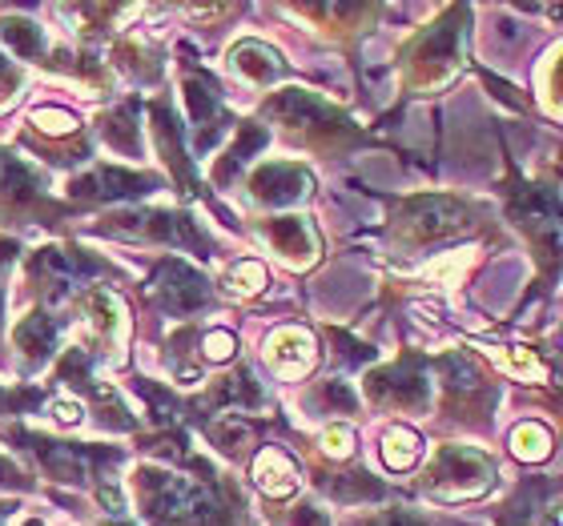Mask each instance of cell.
Segmentation results:
<instances>
[{"instance_id": "cell-1", "label": "cell", "mask_w": 563, "mask_h": 526, "mask_svg": "<svg viewBox=\"0 0 563 526\" xmlns=\"http://www.w3.org/2000/svg\"><path fill=\"white\" fill-rule=\"evenodd\" d=\"M141 503L150 511L153 523L162 526H218L222 506L213 499L210 486L194 479L169 474V470H141L137 474Z\"/></svg>"}, {"instance_id": "cell-2", "label": "cell", "mask_w": 563, "mask_h": 526, "mask_svg": "<svg viewBox=\"0 0 563 526\" xmlns=\"http://www.w3.org/2000/svg\"><path fill=\"white\" fill-rule=\"evenodd\" d=\"M495 479L492 458L479 455V450H467V446H451L434 458L431 467V491L443 494V499H467V494L487 491Z\"/></svg>"}, {"instance_id": "cell-3", "label": "cell", "mask_w": 563, "mask_h": 526, "mask_svg": "<svg viewBox=\"0 0 563 526\" xmlns=\"http://www.w3.org/2000/svg\"><path fill=\"white\" fill-rule=\"evenodd\" d=\"M511 213H516L523 230H528L540 246H563V201L555 198L552 189H523L516 201H511Z\"/></svg>"}, {"instance_id": "cell-4", "label": "cell", "mask_w": 563, "mask_h": 526, "mask_svg": "<svg viewBox=\"0 0 563 526\" xmlns=\"http://www.w3.org/2000/svg\"><path fill=\"white\" fill-rule=\"evenodd\" d=\"M463 222H467V213L451 198H422L415 205H407V213H402V234L411 237V242H431V237L463 230Z\"/></svg>"}, {"instance_id": "cell-5", "label": "cell", "mask_w": 563, "mask_h": 526, "mask_svg": "<svg viewBox=\"0 0 563 526\" xmlns=\"http://www.w3.org/2000/svg\"><path fill=\"white\" fill-rule=\"evenodd\" d=\"M366 390H371L378 402H390V406H402V410H419V406H427V398H431V387H427V374L419 370V362L390 366V370L371 378Z\"/></svg>"}, {"instance_id": "cell-6", "label": "cell", "mask_w": 563, "mask_h": 526, "mask_svg": "<svg viewBox=\"0 0 563 526\" xmlns=\"http://www.w3.org/2000/svg\"><path fill=\"white\" fill-rule=\"evenodd\" d=\"M73 198L81 201H118V198H141L153 189V177L130 174V169H118V165H106V169H93L73 181Z\"/></svg>"}, {"instance_id": "cell-7", "label": "cell", "mask_w": 563, "mask_h": 526, "mask_svg": "<svg viewBox=\"0 0 563 526\" xmlns=\"http://www.w3.org/2000/svg\"><path fill=\"white\" fill-rule=\"evenodd\" d=\"M254 198L266 201V205H294V201H302L310 193V174H306L302 165H290V161H274V165H262L254 181Z\"/></svg>"}, {"instance_id": "cell-8", "label": "cell", "mask_w": 563, "mask_h": 526, "mask_svg": "<svg viewBox=\"0 0 563 526\" xmlns=\"http://www.w3.org/2000/svg\"><path fill=\"white\" fill-rule=\"evenodd\" d=\"M153 286H157V298H162L169 310H177V314H189V310L206 305V298H210L206 278L194 273L189 266H181V261H165Z\"/></svg>"}, {"instance_id": "cell-9", "label": "cell", "mask_w": 563, "mask_h": 526, "mask_svg": "<svg viewBox=\"0 0 563 526\" xmlns=\"http://www.w3.org/2000/svg\"><path fill=\"white\" fill-rule=\"evenodd\" d=\"M33 269H36V278L45 281L48 290H73V286H81V281L93 273V261L81 258L77 249L48 246L33 258Z\"/></svg>"}, {"instance_id": "cell-10", "label": "cell", "mask_w": 563, "mask_h": 526, "mask_svg": "<svg viewBox=\"0 0 563 526\" xmlns=\"http://www.w3.org/2000/svg\"><path fill=\"white\" fill-rule=\"evenodd\" d=\"M24 443H33V455L45 462V470L53 479L60 482H85L89 479V467H93V458L77 450V446H65V443H48V438H33V434H24Z\"/></svg>"}, {"instance_id": "cell-11", "label": "cell", "mask_w": 563, "mask_h": 526, "mask_svg": "<svg viewBox=\"0 0 563 526\" xmlns=\"http://www.w3.org/2000/svg\"><path fill=\"white\" fill-rule=\"evenodd\" d=\"M12 346L21 350V358L29 366H45L53 358V350H57V322L36 310L12 329Z\"/></svg>"}, {"instance_id": "cell-12", "label": "cell", "mask_w": 563, "mask_h": 526, "mask_svg": "<svg viewBox=\"0 0 563 526\" xmlns=\"http://www.w3.org/2000/svg\"><path fill=\"white\" fill-rule=\"evenodd\" d=\"M266 358H271V366L278 374H290V378L302 374V370H310V362H314V338L298 326H286L271 338Z\"/></svg>"}, {"instance_id": "cell-13", "label": "cell", "mask_w": 563, "mask_h": 526, "mask_svg": "<svg viewBox=\"0 0 563 526\" xmlns=\"http://www.w3.org/2000/svg\"><path fill=\"white\" fill-rule=\"evenodd\" d=\"M271 117H278L282 125H322V121L334 117V109L322 101V97L306 93V89H282L271 101Z\"/></svg>"}, {"instance_id": "cell-14", "label": "cell", "mask_w": 563, "mask_h": 526, "mask_svg": "<svg viewBox=\"0 0 563 526\" xmlns=\"http://www.w3.org/2000/svg\"><path fill=\"white\" fill-rule=\"evenodd\" d=\"M459 60V29L455 21L439 24L427 41H422L419 48H415V65H419V72L431 81V77H443L446 69H455Z\"/></svg>"}, {"instance_id": "cell-15", "label": "cell", "mask_w": 563, "mask_h": 526, "mask_svg": "<svg viewBox=\"0 0 563 526\" xmlns=\"http://www.w3.org/2000/svg\"><path fill=\"white\" fill-rule=\"evenodd\" d=\"M266 237H271V246L278 249L286 261H314V254H318V237L302 217H274V222L266 225Z\"/></svg>"}, {"instance_id": "cell-16", "label": "cell", "mask_w": 563, "mask_h": 526, "mask_svg": "<svg viewBox=\"0 0 563 526\" xmlns=\"http://www.w3.org/2000/svg\"><path fill=\"white\" fill-rule=\"evenodd\" d=\"M254 479H258V486L266 494H274V499H286V494H294V486H298V467H294L282 450L266 446V450L258 455V462H254Z\"/></svg>"}, {"instance_id": "cell-17", "label": "cell", "mask_w": 563, "mask_h": 526, "mask_svg": "<svg viewBox=\"0 0 563 526\" xmlns=\"http://www.w3.org/2000/svg\"><path fill=\"white\" fill-rule=\"evenodd\" d=\"M230 65H234V69L254 85L274 81V77L282 72L278 53H274V48H266L262 41H242V45L230 53Z\"/></svg>"}, {"instance_id": "cell-18", "label": "cell", "mask_w": 563, "mask_h": 526, "mask_svg": "<svg viewBox=\"0 0 563 526\" xmlns=\"http://www.w3.org/2000/svg\"><path fill=\"white\" fill-rule=\"evenodd\" d=\"M85 314H89V326H93L97 338L106 342V346H118L121 329H125V310H121V302L113 293L97 290L89 298V305H85Z\"/></svg>"}, {"instance_id": "cell-19", "label": "cell", "mask_w": 563, "mask_h": 526, "mask_svg": "<svg viewBox=\"0 0 563 526\" xmlns=\"http://www.w3.org/2000/svg\"><path fill=\"white\" fill-rule=\"evenodd\" d=\"M0 41H4L9 53H16V57H41V53H45L41 24L24 21V16H4V21H0Z\"/></svg>"}, {"instance_id": "cell-20", "label": "cell", "mask_w": 563, "mask_h": 526, "mask_svg": "<svg viewBox=\"0 0 563 526\" xmlns=\"http://www.w3.org/2000/svg\"><path fill=\"white\" fill-rule=\"evenodd\" d=\"M383 458H387L390 470H407L415 467V458H419V434L415 430H390L387 443H383Z\"/></svg>"}, {"instance_id": "cell-21", "label": "cell", "mask_w": 563, "mask_h": 526, "mask_svg": "<svg viewBox=\"0 0 563 526\" xmlns=\"http://www.w3.org/2000/svg\"><path fill=\"white\" fill-rule=\"evenodd\" d=\"M101 133H106L109 145H118V149L133 153L137 149V125H133V113L130 109H118V113H109L101 121Z\"/></svg>"}, {"instance_id": "cell-22", "label": "cell", "mask_w": 563, "mask_h": 526, "mask_svg": "<svg viewBox=\"0 0 563 526\" xmlns=\"http://www.w3.org/2000/svg\"><path fill=\"white\" fill-rule=\"evenodd\" d=\"M511 446H516V455H523V458H543V455H548V446H552V438H548V430H543V426H536V422H523V426L511 434Z\"/></svg>"}, {"instance_id": "cell-23", "label": "cell", "mask_w": 563, "mask_h": 526, "mask_svg": "<svg viewBox=\"0 0 563 526\" xmlns=\"http://www.w3.org/2000/svg\"><path fill=\"white\" fill-rule=\"evenodd\" d=\"M262 286H266V269L258 261H242L230 269V290L234 293H258Z\"/></svg>"}, {"instance_id": "cell-24", "label": "cell", "mask_w": 563, "mask_h": 526, "mask_svg": "<svg viewBox=\"0 0 563 526\" xmlns=\"http://www.w3.org/2000/svg\"><path fill=\"white\" fill-rule=\"evenodd\" d=\"M33 125L41 133H53V137H57V133H73V130H77V117H73V113H65V109H36Z\"/></svg>"}, {"instance_id": "cell-25", "label": "cell", "mask_w": 563, "mask_h": 526, "mask_svg": "<svg viewBox=\"0 0 563 526\" xmlns=\"http://www.w3.org/2000/svg\"><path fill=\"white\" fill-rule=\"evenodd\" d=\"M16 89H21V69L0 53V101H12Z\"/></svg>"}, {"instance_id": "cell-26", "label": "cell", "mask_w": 563, "mask_h": 526, "mask_svg": "<svg viewBox=\"0 0 563 526\" xmlns=\"http://www.w3.org/2000/svg\"><path fill=\"white\" fill-rule=\"evenodd\" d=\"M230 354H234V334H225V329L206 334V358L222 362V358H230Z\"/></svg>"}, {"instance_id": "cell-27", "label": "cell", "mask_w": 563, "mask_h": 526, "mask_svg": "<svg viewBox=\"0 0 563 526\" xmlns=\"http://www.w3.org/2000/svg\"><path fill=\"white\" fill-rule=\"evenodd\" d=\"M327 450L330 455H351V443H354V434L346 430V426H334V430H327Z\"/></svg>"}, {"instance_id": "cell-28", "label": "cell", "mask_w": 563, "mask_h": 526, "mask_svg": "<svg viewBox=\"0 0 563 526\" xmlns=\"http://www.w3.org/2000/svg\"><path fill=\"white\" fill-rule=\"evenodd\" d=\"M371 526H427V523L415 518V515H407V511H387V515H378Z\"/></svg>"}, {"instance_id": "cell-29", "label": "cell", "mask_w": 563, "mask_h": 526, "mask_svg": "<svg viewBox=\"0 0 563 526\" xmlns=\"http://www.w3.org/2000/svg\"><path fill=\"white\" fill-rule=\"evenodd\" d=\"M290 523H294V526H327V518L318 515L314 506H298V511H294Z\"/></svg>"}, {"instance_id": "cell-30", "label": "cell", "mask_w": 563, "mask_h": 526, "mask_svg": "<svg viewBox=\"0 0 563 526\" xmlns=\"http://www.w3.org/2000/svg\"><path fill=\"white\" fill-rule=\"evenodd\" d=\"M0 482H12V486H16V482H21V470L12 467L9 458H0Z\"/></svg>"}, {"instance_id": "cell-31", "label": "cell", "mask_w": 563, "mask_h": 526, "mask_svg": "<svg viewBox=\"0 0 563 526\" xmlns=\"http://www.w3.org/2000/svg\"><path fill=\"white\" fill-rule=\"evenodd\" d=\"M555 89H560V97H563V53H560V65H555Z\"/></svg>"}]
</instances>
